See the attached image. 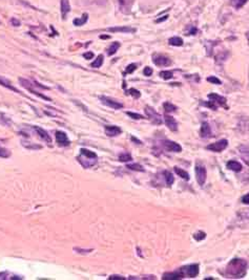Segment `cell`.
I'll return each instance as SVG.
<instances>
[{
    "mask_svg": "<svg viewBox=\"0 0 249 280\" xmlns=\"http://www.w3.org/2000/svg\"><path fill=\"white\" fill-rule=\"evenodd\" d=\"M196 176H197L198 184L200 185V186H203L206 181V169L204 168V166L202 165L196 166Z\"/></svg>",
    "mask_w": 249,
    "mask_h": 280,
    "instance_id": "obj_5",
    "label": "cell"
},
{
    "mask_svg": "<svg viewBox=\"0 0 249 280\" xmlns=\"http://www.w3.org/2000/svg\"><path fill=\"white\" fill-rule=\"evenodd\" d=\"M247 263L243 259H233L227 265L226 273L228 276H232L233 278H242L246 272Z\"/></svg>",
    "mask_w": 249,
    "mask_h": 280,
    "instance_id": "obj_1",
    "label": "cell"
},
{
    "mask_svg": "<svg viewBox=\"0 0 249 280\" xmlns=\"http://www.w3.org/2000/svg\"><path fill=\"white\" fill-rule=\"evenodd\" d=\"M247 37H248V39H249V33H248V34H247Z\"/></svg>",
    "mask_w": 249,
    "mask_h": 280,
    "instance_id": "obj_50",
    "label": "cell"
},
{
    "mask_svg": "<svg viewBox=\"0 0 249 280\" xmlns=\"http://www.w3.org/2000/svg\"><path fill=\"white\" fill-rule=\"evenodd\" d=\"M9 155H11L9 150H7V148L0 147V157H9Z\"/></svg>",
    "mask_w": 249,
    "mask_h": 280,
    "instance_id": "obj_33",
    "label": "cell"
},
{
    "mask_svg": "<svg viewBox=\"0 0 249 280\" xmlns=\"http://www.w3.org/2000/svg\"><path fill=\"white\" fill-rule=\"evenodd\" d=\"M80 154L81 155L78 156L77 160L84 168H90L97 163V154L95 152L82 148L80 149Z\"/></svg>",
    "mask_w": 249,
    "mask_h": 280,
    "instance_id": "obj_2",
    "label": "cell"
},
{
    "mask_svg": "<svg viewBox=\"0 0 249 280\" xmlns=\"http://www.w3.org/2000/svg\"><path fill=\"white\" fill-rule=\"evenodd\" d=\"M184 277V272L179 270L173 273H165L162 277L163 280H175V279H182Z\"/></svg>",
    "mask_w": 249,
    "mask_h": 280,
    "instance_id": "obj_11",
    "label": "cell"
},
{
    "mask_svg": "<svg viewBox=\"0 0 249 280\" xmlns=\"http://www.w3.org/2000/svg\"><path fill=\"white\" fill-rule=\"evenodd\" d=\"M187 30H186V34H185V35H196L197 32H198L197 28L191 26V25H189L188 28H187Z\"/></svg>",
    "mask_w": 249,
    "mask_h": 280,
    "instance_id": "obj_40",
    "label": "cell"
},
{
    "mask_svg": "<svg viewBox=\"0 0 249 280\" xmlns=\"http://www.w3.org/2000/svg\"><path fill=\"white\" fill-rule=\"evenodd\" d=\"M126 115H129V117L132 118V119H135V120H142V119H146V118H144L143 115H138V113H135V112H130V111H127Z\"/></svg>",
    "mask_w": 249,
    "mask_h": 280,
    "instance_id": "obj_34",
    "label": "cell"
},
{
    "mask_svg": "<svg viewBox=\"0 0 249 280\" xmlns=\"http://www.w3.org/2000/svg\"><path fill=\"white\" fill-rule=\"evenodd\" d=\"M194 238L196 239L197 241L203 240V239L206 238V233L202 232V231H199V232H197V233H194Z\"/></svg>",
    "mask_w": 249,
    "mask_h": 280,
    "instance_id": "obj_31",
    "label": "cell"
},
{
    "mask_svg": "<svg viewBox=\"0 0 249 280\" xmlns=\"http://www.w3.org/2000/svg\"><path fill=\"white\" fill-rule=\"evenodd\" d=\"M163 108H164V110H165V112H167V113L177 110V106H175L173 104L169 103V102H165V103L163 104Z\"/></svg>",
    "mask_w": 249,
    "mask_h": 280,
    "instance_id": "obj_24",
    "label": "cell"
},
{
    "mask_svg": "<svg viewBox=\"0 0 249 280\" xmlns=\"http://www.w3.org/2000/svg\"><path fill=\"white\" fill-rule=\"evenodd\" d=\"M126 167L130 170H134V171H141V172H144V171H145V169L141 165H139V164H129Z\"/></svg>",
    "mask_w": 249,
    "mask_h": 280,
    "instance_id": "obj_29",
    "label": "cell"
},
{
    "mask_svg": "<svg viewBox=\"0 0 249 280\" xmlns=\"http://www.w3.org/2000/svg\"><path fill=\"white\" fill-rule=\"evenodd\" d=\"M19 82H20L21 86H23L24 88H26V89H28L30 92H32V94H36L37 96H39V98H41V99L45 100V101H52L51 98H49V96H44L43 94H40L39 91H37L36 89H34V88H33V84H32V83H31L28 80H25V79L20 78V79H19Z\"/></svg>",
    "mask_w": 249,
    "mask_h": 280,
    "instance_id": "obj_3",
    "label": "cell"
},
{
    "mask_svg": "<svg viewBox=\"0 0 249 280\" xmlns=\"http://www.w3.org/2000/svg\"><path fill=\"white\" fill-rule=\"evenodd\" d=\"M32 128H33V130H35L38 134H39V136L42 139V140H44L46 143H52L51 136H50V134L46 132L44 129H42L41 127H38V126H33Z\"/></svg>",
    "mask_w": 249,
    "mask_h": 280,
    "instance_id": "obj_14",
    "label": "cell"
},
{
    "mask_svg": "<svg viewBox=\"0 0 249 280\" xmlns=\"http://www.w3.org/2000/svg\"><path fill=\"white\" fill-rule=\"evenodd\" d=\"M60 7H61V15H62V18L65 19V16L67 15V13L71 11V5H69L68 0H61Z\"/></svg>",
    "mask_w": 249,
    "mask_h": 280,
    "instance_id": "obj_19",
    "label": "cell"
},
{
    "mask_svg": "<svg viewBox=\"0 0 249 280\" xmlns=\"http://www.w3.org/2000/svg\"><path fill=\"white\" fill-rule=\"evenodd\" d=\"M108 279L109 280H111V279H124V278L121 277V276H118V275H113V276H111Z\"/></svg>",
    "mask_w": 249,
    "mask_h": 280,
    "instance_id": "obj_46",
    "label": "cell"
},
{
    "mask_svg": "<svg viewBox=\"0 0 249 280\" xmlns=\"http://www.w3.org/2000/svg\"><path fill=\"white\" fill-rule=\"evenodd\" d=\"M119 161L120 162H129L132 161V155L129 153H122L119 155Z\"/></svg>",
    "mask_w": 249,
    "mask_h": 280,
    "instance_id": "obj_32",
    "label": "cell"
},
{
    "mask_svg": "<svg viewBox=\"0 0 249 280\" xmlns=\"http://www.w3.org/2000/svg\"><path fill=\"white\" fill-rule=\"evenodd\" d=\"M163 146L166 150L171 152H180L182 150V147L175 142H171V141H164Z\"/></svg>",
    "mask_w": 249,
    "mask_h": 280,
    "instance_id": "obj_10",
    "label": "cell"
},
{
    "mask_svg": "<svg viewBox=\"0 0 249 280\" xmlns=\"http://www.w3.org/2000/svg\"><path fill=\"white\" fill-rule=\"evenodd\" d=\"M200 136L201 138L203 139H207L211 136V130H210V126L208 125V123L204 122L202 126H201V130H200Z\"/></svg>",
    "mask_w": 249,
    "mask_h": 280,
    "instance_id": "obj_16",
    "label": "cell"
},
{
    "mask_svg": "<svg viewBox=\"0 0 249 280\" xmlns=\"http://www.w3.org/2000/svg\"><path fill=\"white\" fill-rule=\"evenodd\" d=\"M83 57L85 58V59H87V60L92 59V58H94V53H92V52H87V53H84V54H83Z\"/></svg>",
    "mask_w": 249,
    "mask_h": 280,
    "instance_id": "obj_42",
    "label": "cell"
},
{
    "mask_svg": "<svg viewBox=\"0 0 249 280\" xmlns=\"http://www.w3.org/2000/svg\"><path fill=\"white\" fill-rule=\"evenodd\" d=\"M55 136H56V140H57L58 145L63 146V147L69 145V140L65 132H63V131H57Z\"/></svg>",
    "mask_w": 249,
    "mask_h": 280,
    "instance_id": "obj_9",
    "label": "cell"
},
{
    "mask_svg": "<svg viewBox=\"0 0 249 280\" xmlns=\"http://www.w3.org/2000/svg\"><path fill=\"white\" fill-rule=\"evenodd\" d=\"M143 74H144V76H146V77H150L152 75V68L149 66L145 67L143 70Z\"/></svg>",
    "mask_w": 249,
    "mask_h": 280,
    "instance_id": "obj_41",
    "label": "cell"
},
{
    "mask_svg": "<svg viewBox=\"0 0 249 280\" xmlns=\"http://www.w3.org/2000/svg\"><path fill=\"white\" fill-rule=\"evenodd\" d=\"M145 113H146V115H147L148 119H149L154 124H156V125H161L162 124V122L163 121H162L161 115H160L158 112H156V111L154 110V108L149 107V106H146Z\"/></svg>",
    "mask_w": 249,
    "mask_h": 280,
    "instance_id": "obj_4",
    "label": "cell"
},
{
    "mask_svg": "<svg viewBox=\"0 0 249 280\" xmlns=\"http://www.w3.org/2000/svg\"><path fill=\"white\" fill-rule=\"evenodd\" d=\"M173 71L170 70H164V71H161L160 73V77H161L162 79H164V80H169V79L173 78Z\"/></svg>",
    "mask_w": 249,
    "mask_h": 280,
    "instance_id": "obj_30",
    "label": "cell"
},
{
    "mask_svg": "<svg viewBox=\"0 0 249 280\" xmlns=\"http://www.w3.org/2000/svg\"><path fill=\"white\" fill-rule=\"evenodd\" d=\"M11 21H12V24H13V25H15V26H19V25H20V21L17 20V19L12 18Z\"/></svg>",
    "mask_w": 249,
    "mask_h": 280,
    "instance_id": "obj_45",
    "label": "cell"
},
{
    "mask_svg": "<svg viewBox=\"0 0 249 280\" xmlns=\"http://www.w3.org/2000/svg\"><path fill=\"white\" fill-rule=\"evenodd\" d=\"M169 44L173 46H182L183 45V40L180 37H173L169 39Z\"/></svg>",
    "mask_w": 249,
    "mask_h": 280,
    "instance_id": "obj_25",
    "label": "cell"
},
{
    "mask_svg": "<svg viewBox=\"0 0 249 280\" xmlns=\"http://www.w3.org/2000/svg\"><path fill=\"white\" fill-rule=\"evenodd\" d=\"M152 62L155 63L158 66H167L171 63V61L167 57L163 55H156L154 56V59H152Z\"/></svg>",
    "mask_w": 249,
    "mask_h": 280,
    "instance_id": "obj_8",
    "label": "cell"
},
{
    "mask_svg": "<svg viewBox=\"0 0 249 280\" xmlns=\"http://www.w3.org/2000/svg\"><path fill=\"white\" fill-rule=\"evenodd\" d=\"M207 81L210 83H212V84H217V85L221 84V81H220V79H218L217 77H208Z\"/></svg>",
    "mask_w": 249,
    "mask_h": 280,
    "instance_id": "obj_39",
    "label": "cell"
},
{
    "mask_svg": "<svg viewBox=\"0 0 249 280\" xmlns=\"http://www.w3.org/2000/svg\"><path fill=\"white\" fill-rule=\"evenodd\" d=\"M107 30L111 33H135L136 30L133 28H129V26H116V28H107Z\"/></svg>",
    "mask_w": 249,
    "mask_h": 280,
    "instance_id": "obj_17",
    "label": "cell"
},
{
    "mask_svg": "<svg viewBox=\"0 0 249 280\" xmlns=\"http://www.w3.org/2000/svg\"><path fill=\"white\" fill-rule=\"evenodd\" d=\"M247 1H248V0H233V5H234L237 9H241Z\"/></svg>",
    "mask_w": 249,
    "mask_h": 280,
    "instance_id": "obj_35",
    "label": "cell"
},
{
    "mask_svg": "<svg viewBox=\"0 0 249 280\" xmlns=\"http://www.w3.org/2000/svg\"><path fill=\"white\" fill-rule=\"evenodd\" d=\"M175 172L177 173L180 177H182L184 181H189V175L185 170L180 169V168H178V167H175Z\"/></svg>",
    "mask_w": 249,
    "mask_h": 280,
    "instance_id": "obj_23",
    "label": "cell"
},
{
    "mask_svg": "<svg viewBox=\"0 0 249 280\" xmlns=\"http://www.w3.org/2000/svg\"><path fill=\"white\" fill-rule=\"evenodd\" d=\"M128 92L130 94V96H133L135 98V99H138V98H140L141 96V94L139 90L135 89V88H130V89L128 90Z\"/></svg>",
    "mask_w": 249,
    "mask_h": 280,
    "instance_id": "obj_37",
    "label": "cell"
},
{
    "mask_svg": "<svg viewBox=\"0 0 249 280\" xmlns=\"http://www.w3.org/2000/svg\"><path fill=\"white\" fill-rule=\"evenodd\" d=\"M226 166L228 169L232 170L234 172H240L241 170H242V165L237 161H229Z\"/></svg>",
    "mask_w": 249,
    "mask_h": 280,
    "instance_id": "obj_21",
    "label": "cell"
},
{
    "mask_svg": "<svg viewBox=\"0 0 249 280\" xmlns=\"http://www.w3.org/2000/svg\"><path fill=\"white\" fill-rule=\"evenodd\" d=\"M100 38H101V39H108L109 36H104V35H102V36H100Z\"/></svg>",
    "mask_w": 249,
    "mask_h": 280,
    "instance_id": "obj_49",
    "label": "cell"
},
{
    "mask_svg": "<svg viewBox=\"0 0 249 280\" xmlns=\"http://www.w3.org/2000/svg\"><path fill=\"white\" fill-rule=\"evenodd\" d=\"M202 105L206 106V107H209L210 109H212V110H216V109H217V105H216V103H213L212 101L202 102Z\"/></svg>",
    "mask_w": 249,
    "mask_h": 280,
    "instance_id": "obj_36",
    "label": "cell"
},
{
    "mask_svg": "<svg viewBox=\"0 0 249 280\" xmlns=\"http://www.w3.org/2000/svg\"><path fill=\"white\" fill-rule=\"evenodd\" d=\"M100 100H101V102L104 104V105L108 106V107L113 108V109H120V108L123 107L122 103H119L118 101H115V100L111 99V98H108V96H100Z\"/></svg>",
    "mask_w": 249,
    "mask_h": 280,
    "instance_id": "obj_7",
    "label": "cell"
},
{
    "mask_svg": "<svg viewBox=\"0 0 249 280\" xmlns=\"http://www.w3.org/2000/svg\"><path fill=\"white\" fill-rule=\"evenodd\" d=\"M227 145H228V141L227 140H220L218 141L217 143L208 145L207 149L211 150V151H215V152H221L227 147Z\"/></svg>",
    "mask_w": 249,
    "mask_h": 280,
    "instance_id": "obj_6",
    "label": "cell"
},
{
    "mask_svg": "<svg viewBox=\"0 0 249 280\" xmlns=\"http://www.w3.org/2000/svg\"><path fill=\"white\" fill-rule=\"evenodd\" d=\"M137 68V65L136 64H129L128 66L126 67V69H125V74H132V73H134L135 70H136Z\"/></svg>",
    "mask_w": 249,
    "mask_h": 280,
    "instance_id": "obj_38",
    "label": "cell"
},
{
    "mask_svg": "<svg viewBox=\"0 0 249 280\" xmlns=\"http://www.w3.org/2000/svg\"><path fill=\"white\" fill-rule=\"evenodd\" d=\"M0 85H1V86H3V87H5V88H9V89L12 90V91L17 92V94H21L20 90H18L16 87H14V86L12 85V83L9 82L7 79L3 78V77H1V76H0Z\"/></svg>",
    "mask_w": 249,
    "mask_h": 280,
    "instance_id": "obj_18",
    "label": "cell"
},
{
    "mask_svg": "<svg viewBox=\"0 0 249 280\" xmlns=\"http://www.w3.org/2000/svg\"><path fill=\"white\" fill-rule=\"evenodd\" d=\"M168 15H165V16H163V17H161V18H158L157 20H156V22L157 23H161V22H163V21H165V20H167L168 19Z\"/></svg>",
    "mask_w": 249,
    "mask_h": 280,
    "instance_id": "obj_44",
    "label": "cell"
},
{
    "mask_svg": "<svg viewBox=\"0 0 249 280\" xmlns=\"http://www.w3.org/2000/svg\"><path fill=\"white\" fill-rule=\"evenodd\" d=\"M164 176H165V179H166V185L168 187H170L171 185H173V181H175L173 174H171L169 171H164Z\"/></svg>",
    "mask_w": 249,
    "mask_h": 280,
    "instance_id": "obj_27",
    "label": "cell"
},
{
    "mask_svg": "<svg viewBox=\"0 0 249 280\" xmlns=\"http://www.w3.org/2000/svg\"><path fill=\"white\" fill-rule=\"evenodd\" d=\"M119 2H120L121 4H126V3L129 2V0H119Z\"/></svg>",
    "mask_w": 249,
    "mask_h": 280,
    "instance_id": "obj_48",
    "label": "cell"
},
{
    "mask_svg": "<svg viewBox=\"0 0 249 280\" xmlns=\"http://www.w3.org/2000/svg\"><path fill=\"white\" fill-rule=\"evenodd\" d=\"M87 19H88V14L84 13V14L82 15V17H81V18H76V19H74L73 23H74L75 25H77V26H81V25H83L84 23H86Z\"/></svg>",
    "mask_w": 249,
    "mask_h": 280,
    "instance_id": "obj_22",
    "label": "cell"
},
{
    "mask_svg": "<svg viewBox=\"0 0 249 280\" xmlns=\"http://www.w3.org/2000/svg\"><path fill=\"white\" fill-rule=\"evenodd\" d=\"M242 202L245 205H248L249 204V193L248 194H246V195H244L242 197Z\"/></svg>",
    "mask_w": 249,
    "mask_h": 280,
    "instance_id": "obj_43",
    "label": "cell"
},
{
    "mask_svg": "<svg viewBox=\"0 0 249 280\" xmlns=\"http://www.w3.org/2000/svg\"><path fill=\"white\" fill-rule=\"evenodd\" d=\"M132 141H134V142L136 143V144H139V145H141V144H142V143H141V141L137 140V139L135 138V136H132Z\"/></svg>",
    "mask_w": 249,
    "mask_h": 280,
    "instance_id": "obj_47",
    "label": "cell"
},
{
    "mask_svg": "<svg viewBox=\"0 0 249 280\" xmlns=\"http://www.w3.org/2000/svg\"><path fill=\"white\" fill-rule=\"evenodd\" d=\"M102 64H103V56L99 55L97 57V59L92 63V67H94V68H99V67H101Z\"/></svg>",
    "mask_w": 249,
    "mask_h": 280,
    "instance_id": "obj_28",
    "label": "cell"
},
{
    "mask_svg": "<svg viewBox=\"0 0 249 280\" xmlns=\"http://www.w3.org/2000/svg\"><path fill=\"white\" fill-rule=\"evenodd\" d=\"M122 132V129L118 126H105V133L108 136H117Z\"/></svg>",
    "mask_w": 249,
    "mask_h": 280,
    "instance_id": "obj_15",
    "label": "cell"
},
{
    "mask_svg": "<svg viewBox=\"0 0 249 280\" xmlns=\"http://www.w3.org/2000/svg\"><path fill=\"white\" fill-rule=\"evenodd\" d=\"M119 47H120V43H119V42H114L108 47V49H107V54H108L109 56H113L114 54H116V52L118 51Z\"/></svg>",
    "mask_w": 249,
    "mask_h": 280,
    "instance_id": "obj_26",
    "label": "cell"
},
{
    "mask_svg": "<svg viewBox=\"0 0 249 280\" xmlns=\"http://www.w3.org/2000/svg\"><path fill=\"white\" fill-rule=\"evenodd\" d=\"M187 275L190 278H194L199 274V265L198 264H191V265L187 266L186 269Z\"/></svg>",
    "mask_w": 249,
    "mask_h": 280,
    "instance_id": "obj_20",
    "label": "cell"
},
{
    "mask_svg": "<svg viewBox=\"0 0 249 280\" xmlns=\"http://www.w3.org/2000/svg\"><path fill=\"white\" fill-rule=\"evenodd\" d=\"M164 122H165L166 126L168 127V129H170L171 131H177L178 130V123L173 117L165 115H164Z\"/></svg>",
    "mask_w": 249,
    "mask_h": 280,
    "instance_id": "obj_13",
    "label": "cell"
},
{
    "mask_svg": "<svg viewBox=\"0 0 249 280\" xmlns=\"http://www.w3.org/2000/svg\"><path fill=\"white\" fill-rule=\"evenodd\" d=\"M208 99H209L210 101L213 102V103H218L219 105L224 106V107L226 108V109L228 108L226 106V99H225V98H223V96H219V94H208Z\"/></svg>",
    "mask_w": 249,
    "mask_h": 280,
    "instance_id": "obj_12",
    "label": "cell"
}]
</instances>
